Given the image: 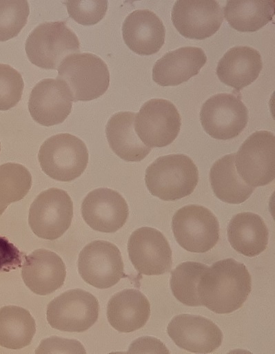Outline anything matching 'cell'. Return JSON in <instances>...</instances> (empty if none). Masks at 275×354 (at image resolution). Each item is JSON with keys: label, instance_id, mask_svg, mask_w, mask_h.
<instances>
[{"label": "cell", "instance_id": "e575fe53", "mask_svg": "<svg viewBox=\"0 0 275 354\" xmlns=\"http://www.w3.org/2000/svg\"><path fill=\"white\" fill-rule=\"evenodd\" d=\"M7 207L8 205L0 202V216L4 212Z\"/></svg>", "mask_w": 275, "mask_h": 354}, {"label": "cell", "instance_id": "8fae6325", "mask_svg": "<svg viewBox=\"0 0 275 354\" xmlns=\"http://www.w3.org/2000/svg\"><path fill=\"white\" fill-rule=\"evenodd\" d=\"M78 271L85 282L98 289L112 287L125 276L119 249L105 240L84 247L79 255Z\"/></svg>", "mask_w": 275, "mask_h": 354}, {"label": "cell", "instance_id": "30bf717a", "mask_svg": "<svg viewBox=\"0 0 275 354\" xmlns=\"http://www.w3.org/2000/svg\"><path fill=\"white\" fill-rule=\"evenodd\" d=\"M181 125V116L175 105L163 98L145 102L134 119L137 136L151 148L171 144L178 136Z\"/></svg>", "mask_w": 275, "mask_h": 354}, {"label": "cell", "instance_id": "603a6c76", "mask_svg": "<svg viewBox=\"0 0 275 354\" xmlns=\"http://www.w3.org/2000/svg\"><path fill=\"white\" fill-rule=\"evenodd\" d=\"M227 238L234 250L252 258L266 249L269 231L260 216L252 212H242L230 220L227 226Z\"/></svg>", "mask_w": 275, "mask_h": 354}, {"label": "cell", "instance_id": "836d02e7", "mask_svg": "<svg viewBox=\"0 0 275 354\" xmlns=\"http://www.w3.org/2000/svg\"><path fill=\"white\" fill-rule=\"evenodd\" d=\"M63 352L85 353V351L79 341L63 339L57 336L43 340L38 349L35 351L36 353Z\"/></svg>", "mask_w": 275, "mask_h": 354}, {"label": "cell", "instance_id": "d4e9b609", "mask_svg": "<svg viewBox=\"0 0 275 354\" xmlns=\"http://www.w3.org/2000/svg\"><path fill=\"white\" fill-rule=\"evenodd\" d=\"M210 180L215 196L230 204L245 202L254 190V187L247 184L238 175L235 165V153L225 155L213 164Z\"/></svg>", "mask_w": 275, "mask_h": 354}, {"label": "cell", "instance_id": "484cf974", "mask_svg": "<svg viewBox=\"0 0 275 354\" xmlns=\"http://www.w3.org/2000/svg\"><path fill=\"white\" fill-rule=\"evenodd\" d=\"M36 332V324L30 313L18 306L0 309V346L20 349L29 345Z\"/></svg>", "mask_w": 275, "mask_h": 354}, {"label": "cell", "instance_id": "7402d4cb", "mask_svg": "<svg viewBox=\"0 0 275 354\" xmlns=\"http://www.w3.org/2000/svg\"><path fill=\"white\" fill-rule=\"evenodd\" d=\"M150 315V304L139 290L124 289L114 294L107 306L110 325L121 333H130L142 328Z\"/></svg>", "mask_w": 275, "mask_h": 354}, {"label": "cell", "instance_id": "f546056e", "mask_svg": "<svg viewBox=\"0 0 275 354\" xmlns=\"http://www.w3.org/2000/svg\"><path fill=\"white\" fill-rule=\"evenodd\" d=\"M29 13L27 1H0V41L17 36L26 24Z\"/></svg>", "mask_w": 275, "mask_h": 354}, {"label": "cell", "instance_id": "52a82bcc", "mask_svg": "<svg viewBox=\"0 0 275 354\" xmlns=\"http://www.w3.org/2000/svg\"><path fill=\"white\" fill-rule=\"evenodd\" d=\"M236 169L249 185L256 187L272 183L275 177V138L269 131L251 134L235 154Z\"/></svg>", "mask_w": 275, "mask_h": 354}, {"label": "cell", "instance_id": "5bb4252c", "mask_svg": "<svg viewBox=\"0 0 275 354\" xmlns=\"http://www.w3.org/2000/svg\"><path fill=\"white\" fill-rule=\"evenodd\" d=\"M223 21V10L216 1H176L172 21L183 37L203 40L215 34Z\"/></svg>", "mask_w": 275, "mask_h": 354}, {"label": "cell", "instance_id": "4dcf8cb0", "mask_svg": "<svg viewBox=\"0 0 275 354\" xmlns=\"http://www.w3.org/2000/svg\"><path fill=\"white\" fill-rule=\"evenodd\" d=\"M23 87L21 74L10 65L0 63V110L14 107L21 100Z\"/></svg>", "mask_w": 275, "mask_h": 354}, {"label": "cell", "instance_id": "2e32d148", "mask_svg": "<svg viewBox=\"0 0 275 354\" xmlns=\"http://www.w3.org/2000/svg\"><path fill=\"white\" fill-rule=\"evenodd\" d=\"M81 214L85 222L94 230L114 233L126 222L128 205L117 191L108 188H98L83 199Z\"/></svg>", "mask_w": 275, "mask_h": 354}, {"label": "cell", "instance_id": "6da1fadb", "mask_svg": "<svg viewBox=\"0 0 275 354\" xmlns=\"http://www.w3.org/2000/svg\"><path fill=\"white\" fill-rule=\"evenodd\" d=\"M252 290L251 275L244 264L233 258L214 262L203 273L198 285L201 305L218 313H230L247 300Z\"/></svg>", "mask_w": 275, "mask_h": 354}, {"label": "cell", "instance_id": "cb8c5ba5", "mask_svg": "<svg viewBox=\"0 0 275 354\" xmlns=\"http://www.w3.org/2000/svg\"><path fill=\"white\" fill-rule=\"evenodd\" d=\"M136 114L119 112L111 116L105 127V135L110 148L121 159L139 162L151 152L134 130Z\"/></svg>", "mask_w": 275, "mask_h": 354}, {"label": "cell", "instance_id": "e0dca14e", "mask_svg": "<svg viewBox=\"0 0 275 354\" xmlns=\"http://www.w3.org/2000/svg\"><path fill=\"white\" fill-rule=\"evenodd\" d=\"M72 97L65 85L56 79H44L32 88L28 110L32 118L43 126L63 123L70 114Z\"/></svg>", "mask_w": 275, "mask_h": 354}, {"label": "cell", "instance_id": "44dd1931", "mask_svg": "<svg viewBox=\"0 0 275 354\" xmlns=\"http://www.w3.org/2000/svg\"><path fill=\"white\" fill-rule=\"evenodd\" d=\"M262 68L261 56L258 50L238 45L225 53L217 64L216 73L222 83L240 90L253 83Z\"/></svg>", "mask_w": 275, "mask_h": 354}, {"label": "cell", "instance_id": "ac0fdd59", "mask_svg": "<svg viewBox=\"0 0 275 354\" xmlns=\"http://www.w3.org/2000/svg\"><path fill=\"white\" fill-rule=\"evenodd\" d=\"M65 275L63 260L56 253L44 249L34 250L25 256L21 265V276L25 284L40 295L50 294L60 288Z\"/></svg>", "mask_w": 275, "mask_h": 354}, {"label": "cell", "instance_id": "ba28073f", "mask_svg": "<svg viewBox=\"0 0 275 354\" xmlns=\"http://www.w3.org/2000/svg\"><path fill=\"white\" fill-rule=\"evenodd\" d=\"M73 218V203L68 193L50 188L42 191L32 203L28 223L39 238L53 240L70 227Z\"/></svg>", "mask_w": 275, "mask_h": 354}, {"label": "cell", "instance_id": "83f0119b", "mask_svg": "<svg viewBox=\"0 0 275 354\" xmlns=\"http://www.w3.org/2000/svg\"><path fill=\"white\" fill-rule=\"evenodd\" d=\"M207 268L206 264L192 261L179 264L172 271L170 282L174 296L185 305L202 306L198 298V285Z\"/></svg>", "mask_w": 275, "mask_h": 354}, {"label": "cell", "instance_id": "7c38bea8", "mask_svg": "<svg viewBox=\"0 0 275 354\" xmlns=\"http://www.w3.org/2000/svg\"><path fill=\"white\" fill-rule=\"evenodd\" d=\"M200 121L204 130L211 137L218 140L232 139L246 127L248 110L236 96L217 94L203 104Z\"/></svg>", "mask_w": 275, "mask_h": 354}, {"label": "cell", "instance_id": "1f68e13d", "mask_svg": "<svg viewBox=\"0 0 275 354\" xmlns=\"http://www.w3.org/2000/svg\"><path fill=\"white\" fill-rule=\"evenodd\" d=\"M64 3L71 18L84 25H94L105 16L107 1H67Z\"/></svg>", "mask_w": 275, "mask_h": 354}, {"label": "cell", "instance_id": "277c9868", "mask_svg": "<svg viewBox=\"0 0 275 354\" xmlns=\"http://www.w3.org/2000/svg\"><path fill=\"white\" fill-rule=\"evenodd\" d=\"M75 33L64 21L44 22L37 26L26 41L30 61L44 69L57 70L69 55L79 52Z\"/></svg>", "mask_w": 275, "mask_h": 354}, {"label": "cell", "instance_id": "d6a6232c", "mask_svg": "<svg viewBox=\"0 0 275 354\" xmlns=\"http://www.w3.org/2000/svg\"><path fill=\"white\" fill-rule=\"evenodd\" d=\"M25 255L6 237L0 236V271H10L22 265Z\"/></svg>", "mask_w": 275, "mask_h": 354}, {"label": "cell", "instance_id": "5b68a950", "mask_svg": "<svg viewBox=\"0 0 275 354\" xmlns=\"http://www.w3.org/2000/svg\"><path fill=\"white\" fill-rule=\"evenodd\" d=\"M88 152L78 137L64 133L54 135L41 145L38 159L43 171L63 182L80 176L88 163Z\"/></svg>", "mask_w": 275, "mask_h": 354}, {"label": "cell", "instance_id": "7a4b0ae2", "mask_svg": "<svg viewBox=\"0 0 275 354\" xmlns=\"http://www.w3.org/2000/svg\"><path fill=\"white\" fill-rule=\"evenodd\" d=\"M145 182L152 196L174 201L194 191L198 182V168L184 154L160 156L147 167Z\"/></svg>", "mask_w": 275, "mask_h": 354}, {"label": "cell", "instance_id": "ffe728a7", "mask_svg": "<svg viewBox=\"0 0 275 354\" xmlns=\"http://www.w3.org/2000/svg\"><path fill=\"white\" fill-rule=\"evenodd\" d=\"M207 61L201 48L182 47L165 54L152 69L153 81L161 86H174L196 75Z\"/></svg>", "mask_w": 275, "mask_h": 354}, {"label": "cell", "instance_id": "9a60e30c", "mask_svg": "<svg viewBox=\"0 0 275 354\" xmlns=\"http://www.w3.org/2000/svg\"><path fill=\"white\" fill-rule=\"evenodd\" d=\"M173 342L192 353H208L221 344L223 333L210 320L200 315L181 314L174 317L167 327Z\"/></svg>", "mask_w": 275, "mask_h": 354}, {"label": "cell", "instance_id": "4316f807", "mask_svg": "<svg viewBox=\"0 0 275 354\" xmlns=\"http://www.w3.org/2000/svg\"><path fill=\"white\" fill-rule=\"evenodd\" d=\"M224 16L230 25L240 32H256L274 15L273 1H227Z\"/></svg>", "mask_w": 275, "mask_h": 354}, {"label": "cell", "instance_id": "9c48e42d", "mask_svg": "<svg viewBox=\"0 0 275 354\" xmlns=\"http://www.w3.org/2000/svg\"><path fill=\"white\" fill-rule=\"evenodd\" d=\"M99 311V302L92 294L75 289L63 293L48 304L46 318L55 329L80 333L96 322Z\"/></svg>", "mask_w": 275, "mask_h": 354}, {"label": "cell", "instance_id": "d590c367", "mask_svg": "<svg viewBox=\"0 0 275 354\" xmlns=\"http://www.w3.org/2000/svg\"><path fill=\"white\" fill-rule=\"evenodd\" d=\"M0 151H1V143H0Z\"/></svg>", "mask_w": 275, "mask_h": 354}, {"label": "cell", "instance_id": "4fadbf2b", "mask_svg": "<svg viewBox=\"0 0 275 354\" xmlns=\"http://www.w3.org/2000/svg\"><path fill=\"white\" fill-rule=\"evenodd\" d=\"M128 251L136 270L146 275H159L170 271L172 250L169 242L159 230L143 227L129 238Z\"/></svg>", "mask_w": 275, "mask_h": 354}, {"label": "cell", "instance_id": "d6986e66", "mask_svg": "<svg viewBox=\"0 0 275 354\" xmlns=\"http://www.w3.org/2000/svg\"><path fill=\"white\" fill-rule=\"evenodd\" d=\"M123 40L128 47L140 55L158 52L165 41V28L153 12L136 10L129 14L122 25Z\"/></svg>", "mask_w": 275, "mask_h": 354}, {"label": "cell", "instance_id": "8992f818", "mask_svg": "<svg viewBox=\"0 0 275 354\" xmlns=\"http://www.w3.org/2000/svg\"><path fill=\"white\" fill-rule=\"evenodd\" d=\"M172 229L179 244L190 252H207L219 239L216 217L200 205H189L178 209L172 217Z\"/></svg>", "mask_w": 275, "mask_h": 354}, {"label": "cell", "instance_id": "3957f363", "mask_svg": "<svg viewBox=\"0 0 275 354\" xmlns=\"http://www.w3.org/2000/svg\"><path fill=\"white\" fill-rule=\"evenodd\" d=\"M57 79L70 91L73 101H88L103 95L110 84L106 63L98 56L88 52L67 56L59 65Z\"/></svg>", "mask_w": 275, "mask_h": 354}, {"label": "cell", "instance_id": "f1b7e54d", "mask_svg": "<svg viewBox=\"0 0 275 354\" xmlns=\"http://www.w3.org/2000/svg\"><path fill=\"white\" fill-rule=\"evenodd\" d=\"M30 171L21 164L0 165V202L8 205L21 200L32 186Z\"/></svg>", "mask_w": 275, "mask_h": 354}]
</instances>
